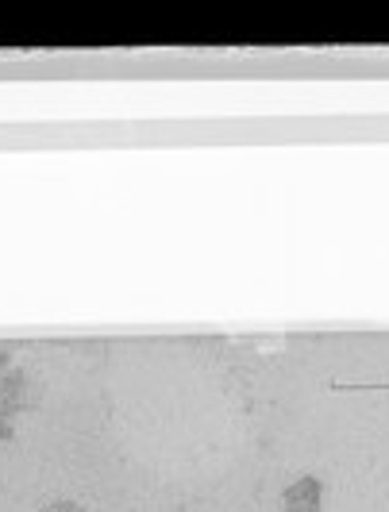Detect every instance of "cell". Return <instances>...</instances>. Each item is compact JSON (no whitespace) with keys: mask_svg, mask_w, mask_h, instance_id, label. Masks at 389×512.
Here are the masks:
<instances>
[{"mask_svg":"<svg viewBox=\"0 0 389 512\" xmlns=\"http://www.w3.org/2000/svg\"><path fill=\"white\" fill-rule=\"evenodd\" d=\"M43 512H85L81 505H74V501H54V505H47Z\"/></svg>","mask_w":389,"mask_h":512,"instance_id":"obj_3","label":"cell"},{"mask_svg":"<svg viewBox=\"0 0 389 512\" xmlns=\"http://www.w3.org/2000/svg\"><path fill=\"white\" fill-rule=\"evenodd\" d=\"M324 509V486L320 478H297L286 489V512H320Z\"/></svg>","mask_w":389,"mask_h":512,"instance_id":"obj_1","label":"cell"},{"mask_svg":"<svg viewBox=\"0 0 389 512\" xmlns=\"http://www.w3.org/2000/svg\"><path fill=\"white\" fill-rule=\"evenodd\" d=\"M0 405H24V374L20 370H0Z\"/></svg>","mask_w":389,"mask_h":512,"instance_id":"obj_2","label":"cell"},{"mask_svg":"<svg viewBox=\"0 0 389 512\" xmlns=\"http://www.w3.org/2000/svg\"><path fill=\"white\" fill-rule=\"evenodd\" d=\"M12 436V420H8V409L0 405V439H8Z\"/></svg>","mask_w":389,"mask_h":512,"instance_id":"obj_4","label":"cell"},{"mask_svg":"<svg viewBox=\"0 0 389 512\" xmlns=\"http://www.w3.org/2000/svg\"><path fill=\"white\" fill-rule=\"evenodd\" d=\"M0 370H8V351L0 347Z\"/></svg>","mask_w":389,"mask_h":512,"instance_id":"obj_5","label":"cell"}]
</instances>
